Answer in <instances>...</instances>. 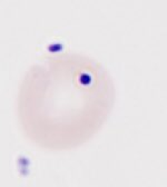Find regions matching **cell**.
Segmentation results:
<instances>
[{
  "instance_id": "1",
  "label": "cell",
  "mask_w": 167,
  "mask_h": 187,
  "mask_svg": "<svg viewBox=\"0 0 167 187\" xmlns=\"http://www.w3.org/2000/svg\"><path fill=\"white\" fill-rule=\"evenodd\" d=\"M115 97L114 81L99 61L77 52L54 55L31 66L19 84V126L44 151H71L99 132Z\"/></svg>"
}]
</instances>
